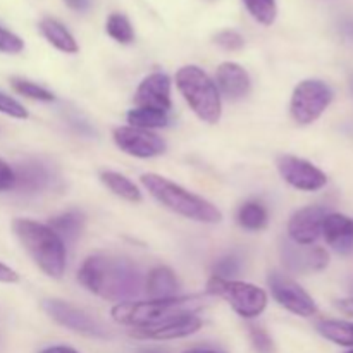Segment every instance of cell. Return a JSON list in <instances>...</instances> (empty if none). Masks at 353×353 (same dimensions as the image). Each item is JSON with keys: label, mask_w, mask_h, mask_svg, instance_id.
Listing matches in <instances>:
<instances>
[{"label": "cell", "mask_w": 353, "mask_h": 353, "mask_svg": "<svg viewBox=\"0 0 353 353\" xmlns=\"http://www.w3.org/2000/svg\"><path fill=\"white\" fill-rule=\"evenodd\" d=\"M207 293L219 296L243 319H255L268 307V293L252 283L236 281V279L212 278L207 281Z\"/></svg>", "instance_id": "cell-6"}, {"label": "cell", "mask_w": 353, "mask_h": 353, "mask_svg": "<svg viewBox=\"0 0 353 353\" xmlns=\"http://www.w3.org/2000/svg\"><path fill=\"white\" fill-rule=\"evenodd\" d=\"M347 353H353V350H350V352H347Z\"/></svg>", "instance_id": "cell-44"}, {"label": "cell", "mask_w": 353, "mask_h": 353, "mask_svg": "<svg viewBox=\"0 0 353 353\" xmlns=\"http://www.w3.org/2000/svg\"><path fill=\"white\" fill-rule=\"evenodd\" d=\"M245 7L257 23L262 26H271L278 17V3L276 0H243Z\"/></svg>", "instance_id": "cell-27"}, {"label": "cell", "mask_w": 353, "mask_h": 353, "mask_svg": "<svg viewBox=\"0 0 353 353\" xmlns=\"http://www.w3.org/2000/svg\"><path fill=\"white\" fill-rule=\"evenodd\" d=\"M214 83H216L221 95L233 100V102L243 100L245 97H248L252 90L250 74L236 62H223L217 68L216 81Z\"/></svg>", "instance_id": "cell-17"}, {"label": "cell", "mask_w": 353, "mask_h": 353, "mask_svg": "<svg viewBox=\"0 0 353 353\" xmlns=\"http://www.w3.org/2000/svg\"><path fill=\"white\" fill-rule=\"evenodd\" d=\"M10 86L16 93L26 97V99L38 100V102H54L55 95L50 90L43 88V86L37 85V83L30 81L24 78H12L10 79Z\"/></svg>", "instance_id": "cell-28"}, {"label": "cell", "mask_w": 353, "mask_h": 353, "mask_svg": "<svg viewBox=\"0 0 353 353\" xmlns=\"http://www.w3.org/2000/svg\"><path fill=\"white\" fill-rule=\"evenodd\" d=\"M16 174V190L21 195H38L54 186L55 174L50 164L40 161V159H26L14 165Z\"/></svg>", "instance_id": "cell-12"}, {"label": "cell", "mask_w": 353, "mask_h": 353, "mask_svg": "<svg viewBox=\"0 0 353 353\" xmlns=\"http://www.w3.org/2000/svg\"><path fill=\"white\" fill-rule=\"evenodd\" d=\"M203 321L196 314H183V316L172 317V319L164 321L161 324L148 327H138L131 331V336L140 338V340H178V338H186L195 334L202 327Z\"/></svg>", "instance_id": "cell-15"}, {"label": "cell", "mask_w": 353, "mask_h": 353, "mask_svg": "<svg viewBox=\"0 0 353 353\" xmlns=\"http://www.w3.org/2000/svg\"><path fill=\"white\" fill-rule=\"evenodd\" d=\"M171 78L164 72H152L138 85L134 103L141 109H154L169 112L172 107Z\"/></svg>", "instance_id": "cell-16"}, {"label": "cell", "mask_w": 353, "mask_h": 353, "mask_svg": "<svg viewBox=\"0 0 353 353\" xmlns=\"http://www.w3.org/2000/svg\"><path fill=\"white\" fill-rule=\"evenodd\" d=\"M268 286L272 299L288 312L300 317H312L317 314V305L312 296L288 274L279 271L269 272Z\"/></svg>", "instance_id": "cell-9"}, {"label": "cell", "mask_w": 353, "mask_h": 353, "mask_svg": "<svg viewBox=\"0 0 353 353\" xmlns=\"http://www.w3.org/2000/svg\"><path fill=\"white\" fill-rule=\"evenodd\" d=\"M38 28H40V33L43 34L45 40L52 47L57 48V50L64 52V54H76L79 50L74 37L69 33L68 28L62 23H59L57 19H54V17H45V19H41Z\"/></svg>", "instance_id": "cell-21"}, {"label": "cell", "mask_w": 353, "mask_h": 353, "mask_svg": "<svg viewBox=\"0 0 353 353\" xmlns=\"http://www.w3.org/2000/svg\"><path fill=\"white\" fill-rule=\"evenodd\" d=\"M16 186V174H14V168L0 159V192H12Z\"/></svg>", "instance_id": "cell-34"}, {"label": "cell", "mask_w": 353, "mask_h": 353, "mask_svg": "<svg viewBox=\"0 0 353 353\" xmlns=\"http://www.w3.org/2000/svg\"><path fill=\"white\" fill-rule=\"evenodd\" d=\"M343 31L348 34V37L353 38V21H348V23L343 24Z\"/></svg>", "instance_id": "cell-42"}, {"label": "cell", "mask_w": 353, "mask_h": 353, "mask_svg": "<svg viewBox=\"0 0 353 353\" xmlns=\"http://www.w3.org/2000/svg\"><path fill=\"white\" fill-rule=\"evenodd\" d=\"M317 331L323 338L341 345V347H353V323L338 319H324L317 323Z\"/></svg>", "instance_id": "cell-25"}, {"label": "cell", "mask_w": 353, "mask_h": 353, "mask_svg": "<svg viewBox=\"0 0 353 353\" xmlns=\"http://www.w3.org/2000/svg\"><path fill=\"white\" fill-rule=\"evenodd\" d=\"M179 290H181V281L168 265H157L145 276L143 292L150 299H172L179 295Z\"/></svg>", "instance_id": "cell-19"}, {"label": "cell", "mask_w": 353, "mask_h": 353, "mask_svg": "<svg viewBox=\"0 0 353 353\" xmlns=\"http://www.w3.org/2000/svg\"><path fill=\"white\" fill-rule=\"evenodd\" d=\"M334 307H336L341 314H345V316L353 317V299L336 300V302H334Z\"/></svg>", "instance_id": "cell-38"}, {"label": "cell", "mask_w": 353, "mask_h": 353, "mask_svg": "<svg viewBox=\"0 0 353 353\" xmlns=\"http://www.w3.org/2000/svg\"><path fill=\"white\" fill-rule=\"evenodd\" d=\"M214 43L230 52H236L245 47V38L236 30H223L214 34Z\"/></svg>", "instance_id": "cell-31"}, {"label": "cell", "mask_w": 353, "mask_h": 353, "mask_svg": "<svg viewBox=\"0 0 353 353\" xmlns=\"http://www.w3.org/2000/svg\"><path fill=\"white\" fill-rule=\"evenodd\" d=\"M41 309L45 310L50 319L61 326L68 327V330L74 331V333L83 334L88 338H100V340H107L110 338V331L102 321L93 317L86 310L79 309V307L71 305L69 302L57 299H48L41 302Z\"/></svg>", "instance_id": "cell-8"}, {"label": "cell", "mask_w": 353, "mask_h": 353, "mask_svg": "<svg viewBox=\"0 0 353 353\" xmlns=\"http://www.w3.org/2000/svg\"><path fill=\"white\" fill-rule=\"evenodd\" d=\"M64 2L69 9L76 10V12H85L92 7V0H64Z\"/></svg>", "instance_id": "cell-37"}, {"label": "cell", "mask_w": 353, "mask_h": 353, "mask_svg": "<svg viewBox=\"0 0 353 353\" xmlns=\"http://www.w3.org/2000/svg\"><path fill=\"white\" fill-rule=\"evenodd\" d=\"M281 261L285 264L286 271L293 274H305V272L323 271L330 264V254L321 247H302V245L290 241H283L281 248Z\"/></svg>", "instance_id": "cell-13"}, {"label": "cell", "mask_w": 353, "mask_h": 353, "mask_svg": "<svg viewBox=\"0 0 353 353\" xmlns=\"http://www.w3.org/2000/svg\"><path fill=\"white\" fill-rule=\"evenodd\" d=\"M140 181L143 188L162 207L178 216L203 224H217L223 221V212L212 202L196 193L188 192L164 176L155 174V172H145Z\"/></svg>", "instance_id": "cell-2"}, {"label": "cell", "mask_w": 353, "mask_h": 353, "mask_svg": "<svg viewBox=\"0 0 353 353\" xmlns=\"http://www.w3.org/2000/svg\"><path fill=\"white\" fill-rule=\"evenodd\" d=\"M85 214L81 210H65V212L54 216L48 221V226L61 236L64 245H72L79 240L85 231Z\"/></svg>", "instance_id": "cell-20"}, {"label": "cell", "mask_w": 353, "mask_h": 353, "mask_svg": "<svg viewBox=\"0 0 353 353\" xmlns=\"http://www.w3.org/2000/svg\"><path fill=\"white\" fill-rule=\"evenodd\" d=\"M203 307L205 300L202 295H178L172 299L117 303L110 310V316L116 323L138 330L155 326L183 314H196Z\"/></svg>", "instance_id": "cell-3"}, {"label": "cell", "mask_w": 353, "mask_h": 353, "mask_svg": "<svg viewBox=\"0 0 353 353\" xmlns=\"http://www.w3.org/2000/svg\"><path fill=\"white\" fill-rule=\"evenodd\" d=\"M243 269V259L238 254H228L224 257H221L219 261H216L212 268V276L223 279H233L234 276H238Z\"/></svg>", "instance_id": "cell-29"}, {"label": "cell", "mask_w": 353, "mask_h": 353, "mask_svg": "<svg viewBox=\"0 0 353 353\" xmlns=\"http://www.w3.org/2000/svg\"><path fill=\"white\" fill-rule=\"evenodd\" d=\"M78 281L109 302H134L143 293L145 276L137 262L114 254L90 255L78 269Z\"/></svg>", "instance_id": "cell-1"}, {"label": "cell", "mask_w": 353, "mask_h": 353, "mask_svg": "<svg viewBox=\"0 0 353 353\" xmlns=\"http://www.w3.org/2000/svg\"><path fill=\"white\" fill-rule=\"evenodd\" d=\"M17 281H19V274H17L14 269H10L9 265L0 262V283H17Z\"/></svg>", "instance_id": "cell-36"}, {"label": "cell", "mask_w": 353, "mask_h": 353, "mask_svg": "<svg viewBox=\"0 0 353 353\" xmlns=\"http://www.w3.org/2000/svg\"><path fill=\"white\" fill-rule=\"evenodd\" d=\"M114 143L124 154L138 159H154L165 152L168 143L157 133L133 126H119L112 133Z\"/></svg>", "instance_id": "cell-10"}, {"label": "cell", "mask_w": 353, "mask_h": 353, "mask_svg": "<svg viewBox=\"0 0 353 353\" xmlns=\"http://www.w3.org/2000/svg\"><path fill=\"white\" fill-rule=\"evenodd\" d=\"M326 207L309 205L296 210L288 223V236L293 243L310 247L323 234L324 217L327 216Z\"/></svg>", "instance_id": "cell-14"}, {"label": "cell", "mask_w": 353, "mask_h": 353, "mask_svg": "<svg viewBox=\"0 0 353 353\" xmlns=\"http://www.w3.org/2000/svg\"><path fill=\"white\" fill-rule=\"evenodd\" d=\"M183 353H226L223 350H217V348H203V347H196V348H190V350L183 352Z\"/></svg>", "instance_id": "cell-40"}, {"label": "cell", "mask_w": 353, "mask_h": 353, "mask_svg": "<svg viewBox=\"0 0 353 353\" xmlns=\"http://www.w3.org/2000/svg\"><path fill=\"white\" fill-rule=\"evenodd\" d=\"M24 50V41L21 40V37H17L16 33H12L10 30L3 28L0 24V52L2 54H10L16 55L21 54Z\"/></svg>", "instance_id": "cell-32"}, {"label": "cell", "mask_w": 353, "mask_h": 353, "mask_svg": "<svg viewBox=\"0 0 353 353\" xmlns=\"http://www.w3.org/2000/svg\"><path fill=\"white\" fill-rule=\"evenodd\" d=\"M323 234L327 245L338 254H350L353 250V219L343 214L331 212L324 217Z\"/></svg>", "instance_id": "cell-18"}, {"label": "cell", "mask_w": 353, "mask_h": 353, "mask_svg": "<svg viewBox=\"0 0 353 353\" xmlns=\"http://www.w3.org/2000/svg\"><path fill=\"white\" fill-rule=\"evenodd\" d=\"M12 230L34 264L48 276L61 279L65 272V245L48 224L33 219H16Z\"/></svg>", "instance_id": "cell-4"}, {"label": "cell", "mask_w": 353, "mask_h": 353, "mask_svg": "<svg viewBox=\"0 0 353 353\" xmlns=\"http://www.w3.org/2000/svg\"><path fill=\"white\" fill-rule=\"evenodd\" d=\"M68 121H69V124H71V126L74 128L76 133L85 134V137H92V134H95V130H93V128L90 126V123H86V121L83 119L81 116H78V114H72V116H68Z\"/></svg>", "instance_id": "cell-35"}, {"label": "cell", "mask_w": 353, "mask_h": 353, "mask_svg": "<svg viewBox=\"0 0 353 353\" xmlns=\"http://www.w3.org/2000/svg\"><path fill=\"white\" fill-rule=\"evenodd\" d=\"M128 123L133 128H140V130H161V128H168L171 123V117L168 112H161V110L154 109H131L128 112Z\"/></svg>", "instance_id": "cell-24"}, {"label": "cell", "mask_w": 353, "mask_h": 353, "mask_svg": "<svg viewBox=\"0 0 353 353\" xmlns=\"http://www.w3.org/2000/svg\"><path fill=\"white\" fill-rule=\"evenodd\" d=\"M248 336H250L252 347H254V350L257 353H276L274 341H272L271 334L262 326L250 324L248 326Z\"/></svg>", "instance_id": "cell-30"}, {"label": "cell", "mask_w": 353, "mask_h": 353, "mask_svg": "<svg viewBox=\"0 0 353 353\" xmlns=\"http://www.w3.org/2000/svg\"><path fill=\"white\" fill-rule=\"evenodd\" d=\"M105 31L112 40L117 41V43L128 45L134 40L133 26H131L130 19L121 12H114L107 17Z\"/></svg>", "instance_id": "cell-26"}, {"label": "cell", "mask_w": 353, "mask_h": 353, "mask_svg": "<svg viewBox=\"0 0 353 353\" xmlns=\"http://www.w3.org/2000/svg\"><path fill=\"white\" fill-rule=\"evenodd\" d=\"M0 112L14 117V119H28V116H30L23 103L17 102L16 99H12V97L3 92H0Z\"/></svg>", "instance_id": "cell-33"}, {"label": "cell", "mask_w": 353, "mask_h": 353, "mask_svg": "<svg viewBox=\"0 0 353 353\" xmlns=\"http://www.w3.org/2000/svg\"><path fill=\"white\" fill-rule=\"evenodd\" d=\"M137 353H171V352L164 350V348H157V347H152V348H141V350H138Z\"/></svg>", "instance_id": "cell-41"}, {"label": "cell", "mask_w": 353, "mask_h": 353, "mask_svg": "<svg viewBox=\"0 0 353 353\" xmlns=\"http://www.w3.org/2000/svg\"><path fill=\"white\" fill-rule=\"evenodd\" d=\"M333 90L321 79H303L295 86L290 102V114L300 126L319 119L333 102Z\"/></svg>", "instance_id": "cell-7"}, {"label": "cell", "mask_w": 353, "mask_h": 353, "mask_svg": "<svg viewBox=\"0 0 353 353\" xmlns=\"http://www.w3.org/2000/svg\"><path fill=\"white\" fill-rule=\"evenodd\" d=\"M176 86L190 109L207 124L219 123L223 116V102L216 83L199 65H183L176 72Z\"/></svg>", "instance_id": "cell-5"}, {"label": "cell", "mask_w": 353, "mask_h": 353, "mask_svg": "<svg viewBox=\"0 0 353 353\" xmlns=\"http://www.w3.org/2000/svg\"><path fill=\"white\" fill-rule=\"evenodd\" d=\"M100 181H102V185L105 186L107 190H110L114 195L126 200V202L138 203L143 199L140 188H138L131 179H128L126 176L119 174V172L116 171H102L100 172Z\"/></svg>", "instance_id": "cell-22"}, {"label": "cell", "mask_w": 353, "mask_h": 353, "mask_svg": "<svg viewBox=\"0 0 353 353\" xmlns=\"http://www.w3.org/2000/svg\"><path fill=\"white\" fill-rule=\"evenodd\" d=\"M350 88H352V93H353V74H352V78H350Z\"/></svg>", "instance_id": "cell-43"}, {"label": "cell", "mask_w": 353, "mask_h": 353, "mask_svg": "<svg viewBox=\"0 0 353 353\" xmlns=\"http://www.w3.org/2000/svg\"><path fill=\"white\" fill-rule=\"evenodd\" d=\"M276 164L281 178L300 192H317L327 183V176L317 165L296 155H279Z\"/></svg>", "instance_id": "cell-11"}, {"label": "cell", "mask_w": 353, "mask_h": 353, "mask_svg": "<svg viewBox=\"0 0 353 353\" xmlns=\"http://www.w3.org/2000/svg\"><path fill=\"white\" fill-rule=\"evenodd\" d=\"M238 224L247 231H262L269 224V212L265 205L257 200H248L238 209Z\"/></svg>", "instance_id": "cell-23"}, {"label": "cell", "mask_w": 353, "mask_h": 353, "mask_svg": "<svg viewBox=\"0 0 353 353\" xmlns=\"http://www.w3.org/2000/svg\"><path fill=\"white\" fill-rule=\"evenodd\" d=\"M40 353H79L76 352L74 348L71 347H64V345H57V347H47L43 348Z\"/></svg>", "instance_id": "cell-39"}]
</instances>
